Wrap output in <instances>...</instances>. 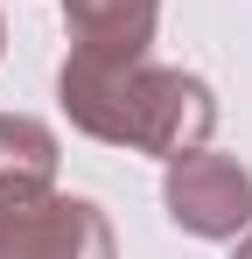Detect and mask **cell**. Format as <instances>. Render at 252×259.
Here are the masks:
<instances>
[{
  "mask_svg": "<svg viewBox=\"0 0 252 259\" xmlns=\"http://www.w3.org/2000/svg\"><path fill=\"white\" fill-rule=\"evenodd\" d=\"M56 98H63V112H70L77 133L105 140V147L154 154V161L210 147V133H217L210 84L189 77V70L147 63V56H91V49H70L63 70H56Z\"/></svg>",
  "mask_w": 252,
  "mask_h": 259,
  "instance_id": "cell-1",
  "label": "cell"
},
{
  "mask_svg": "<svg viewBox=\"0 0 252 259\" xmlns=\"http://www.w3.org/2000/svg\"><path fill=\"white\" fill-rule=\"evenodd\" d=\"M0 259H119L98 203L49 189V175H0Z\"/></svg>",
  "mask_w": 252,
  "mask_h": 259,
  "instance_id": "cell-2",
  "label": "cell"
},
{
  "mask_svg": "<svg viewBox=\"0 0 252 259\" xmlns=\"http://www.w3.org/2000/svg\"><path fill=\"white\" fill-rule=\"evenodd\" d=\"M161 203L175 217V231L189 238H245L252 231V168L238 154H217V147H189L175 154L161 175Z\"/></svg>",
  "mask_w": 252,
  "mask_h": 259,
  "instance_id": "cell-3",
  "label": "cell"
},
{
  "mask_svg": "<svg viewBox=\"0 0 252 259\" xmlns=\"http://www.w3.org/2000/svg\"><path fill=\"white\" fill-rule=\"evenodd\" d=\"M154 21H161V0H63L70 49L91 56H147Z\"/></svg>",
  "mask_w": 252,
  "mask_h": 259,
  "instance_id": "cell-4",
  "label": "cell"
},
{
  "mask_svg": "<svg viewBox=\"0 0 252 259\" xmlns=\"http://www.w3.org/2000/svg\"><path fill=\"white\" fill-rule=\"evenodd\" d=\"M0 175H56V133L28 112H0Z\"/></svg>",
  "mask_w": 252,
  "mask_h": 259,
  "instance_id": "cell-5",
  "label": "cell"
},
{
  "mask_svg": "<svg viewBox=\"0 0 252 259\" xmlns=\"http://www.w3.org/2000/svg\"><path fill=\"white\" fill-rule=\"evenodd\" d=\"M238 259H252V231H245V238H238Z\"/></svg>",
  "mask_w": 252,
  "mask_h": 259,
  "instance_id": "cell-6",
  "label": "cell"
},
{
  "mask_svg": "<svg viewBox=\"0 0 252 259\" xmlns=\"http://www.w3.org/2000/svg\"><path fill=\"white\" fill-rule=\"evenodd\" d=\"M0 49H7V28H0Z\"/></svg>",
  "mask_w": 252,
  "mask_h": 259,
  "instance_id": "cell-7",
  "label": "cell"
}]
</instances>
